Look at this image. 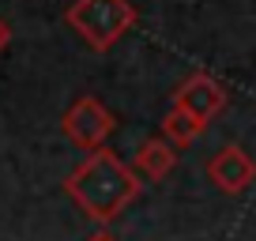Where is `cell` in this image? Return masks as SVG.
<instances>
[{
  "mask_svg": "<svg viewBox=\"0 0 256 241\" xmlns=\"http://www.w3.org/2000/svg\"><path fill=\"white\" fill-rule=\"evenodd\" d=\"M60 128H64V136L72 140L80 151L90 154V151H98V147L110 140V132H113V113L106 110L94 94H83V98H76V102L64 110Z\"/></svg>",
  "mask_w": 256,
  "mask_h": 241,
  "instance_id": "cell-3",
  "label": "cell"
},
{
  "mask_svg": "<svg viewBox=\"0 0 256 241\" xmlns=\"http://www.w3.org/2000/svg\"><path fill=\"white\" fill-rule=\"evenodd\" d=\"M87 241H117V238H113V234H106V230H98L94 238H87Z\"/></svg>",
  "mask_w": 256,
  "mask_h": 241,
  "instance_id": "cell-9",
  "label": "cell"
},
{
  "mask_svg": "<svg viewBox=\"0 0 256 241\" xmlns=\"http://www.w3.org/2000/svg\"><path fill=\"white\" fill-rule=\"evenodd\" d=\"M174 166H177V147L170 144L166 136L144 140V144L136 147V154H132V170H136L140 177H147V181H166V177L174 174Z\"/></svg>",
  "mask_w": 256,
  "mask_h": 241,
  "instance_id": "cell-6",
  "label": "cell"
},
{
  "mask_svg": "<svg viewBox=\"0 0 256 241\" xmlns=\"http://www.w3.org/2000/svg\"><path fill=\"white\" fill-rule=\"evenodd\" d=\"M208 177L222 188V192L238 196V192H245V188L256 181V162H252V154H248L245 147L226 144V147H218V151L211 154Z\"/></svg>",
  "mask_w": 256,
  "mask_h": 241,
  "instance_id": "cell-4",
  "label": "cell"
},
{
  "mask_svg": "<svg viewBox=\"0 0 256 241\" xmlns=\"http://www.w3.org/2000/svg\"><path fill=\"white\" fill-rule=\"evenodd\" d=\"M64 19L94 53H106L136 26L140 12L132 0H72Z\"/></svg>",
  "mask_w": 256,
  "mask_h": 241,
  "instance_id": "cell-2",
  "label": "cell"
},
{
  "mask_svg": "<svg viewBox=\"0 0 256 241\" xmlns=\"http://www.w3.org/2000/svg\"><path fill=\"white\" fill-rule=\"evenodd\" d=\"M174 106L192 110L204 124H208L211 117H218V113L226 110V87L215 80V76H208V72H192L188 80L174 90Z\"/></svg>",
  "mask_w": 256,
  "mask_h": 241,
  "instance_id": "cell-5",
  "label": "cell"
},
{
  "mask_svg": "<svg viewBox=\"0 0 256 241\" xmlns=\"http://www.w3.org/2000/svg\"><path fill=\"white\" fill-rule=\"evenodd\" d=\"M140 174L128 162H120L110 147L90 151L72 174L64 177V192L72 196V204L94 222H110L117 218L128 204L140 196Z\"/></svg>",
  "mask_w": 256,
  "mask_h": 241,
  "instance_id": "cell-1",
  "label": "cell"
},
{
  "mask_svg": "<svg viewBox=\"0 0 256 241\" xmlns=\"http://www.w3.org/2000/svg\"><path fill=\"white\" fill-rule=\"evenodd\" d=\"M12 46V26H8V19H0V53Z\"/></svg>",
  "mask_w": 256,
  "mask_h": 241,
  "instance_id": "cell-8",
  "label": "cell"
},
{
  "mask_svg": "<svg viewBox=\"0 0 256 241\" xmlns=\"http://www.w3.org/2000/svg\"><path fill=\"white\" fill-rule=\"evenodd\" d=\"M204 128H208V124H204V120L196 117L192 110H184V106H174V110L162 117V136H166L177 151H181V147H188Z\"/></svg>",
  "mask_w": 256,
  "mask_h": 241,
  "instance_id": "cell-7",
  "label": "cell"
}]
</instances>
